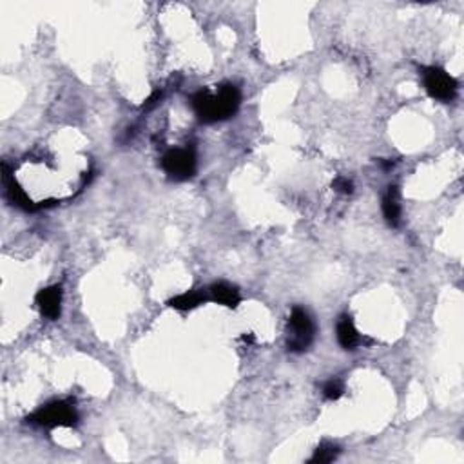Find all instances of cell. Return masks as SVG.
<instances>
[{
    "label": "cell",
    "instance_id": "cell-6",
    "mask_svg": "<svg viewBox=\"0 0 464 464\" xmlns=\"http://www.w3.org/2000/svg\"><path fill=\"white\" fill-rule=\"evenodd\" d=\"M35 303L40 309L44 318L51 319V321L59 319L60 314H62V289L59 285L42 289L35 297Z\"/></svg>",
    "mask_w": 464,
    "mask_h": 464
},
{
    "label": "cell",
    "instance_id": "cell-4",
    "mask_svg": "<svg viewBox=\"0 0 464 464\" xmlns=\"http://www.w3.org/2000/svg\"><path fill=\"white\" fill-rule=\"evenodd\" d=\"M314 334H316V326L309 312L302 307H294L289 318V341H287L289 350L305 352L314 341Z\"/></svg>",
    "mask_w": 464,
    "mask_h": 464
},
{
    "label": "cell",
    "instance_id": "cell-12",
    "mask_svg": "<svg viewBox=\"0 0 464 464\" xmlns=\"http://www.w3.org/2000/svg\"><path fill=\"white\" fill-rule=\"evenodd\" d=\"M343 393H345V386L339 379L326 381L325 386H323V395H325V399H328V401H338Z\"/></svg>",
    "mask_w": 464,
    "mask_h": 464
},
{
    "label": "cell",
    "instance_id": "cell-8",
    "mask_svg": "<svg viewBox=\"0 0 464 464\" xmlns=\"http://www.w3.org/2000/svg\"><path fill=\"white\" fill-rule=\"evenodd\" d=\"M338 341L345 350H356L361 343V335L350 316H341L338 321Z\"/></svg>",
    "mask_w": 464,
    "mask_h": 464
},
{
    "label": "cell",
    "instance_id": "cell-10",
    "mask_svg": "<svg viewBox=\"0 0 464 464\" xmlns=\"http://www.w3.org/2000/svg\"><path fill=\"white\" fill-rule=\"evenodd\" d=\"M207 296L203 290H191V292H184L180 296L172 297L169 305L176 310H193L200 307L201 303L206 302Z\"/></svg>",
    "mask_w": 464,
    "mask_h": 464
},
{
    "label": "cell",
    "instance_id": "cell-5",
    "mask_svg": "<svg viewBox=\"0 0 464 464\" xmlns=\"http://www.w3.org/2000/svg\"><path fill=\"white\" fill-rule=\"evenodd\" d=\"M422 82H424L427 93L434 100L452 102L457 97V89H459L457 80L441 67H422Z\"/></svg>",
    "mask_w": 464,
    "mask_h": 464
},
{
    "label": "cell",
    "instance_id": "cell-1",
    "mask_svg": "<svg viewBox=\"0 0 464 464\" xmlns=\"http://www.w3.org/2000/svg\"><path fill=\"white\" fill-rule=\"evenodd\" d=\"M239 104H242V93L232 84H223L216 95L209 89H201L193 97L194 113L203 124L229 120L236 114Z\"/></svg>",
    "mask_w": 464,
    "mask_h": 464
},
{
    "label": "cell",
    "instance_id": "cell-14",
    "mask_svg": "<svg viewBox=\"0 0 464 464\" xmlns=\"http://www.w3.org/2000/svg\"><path fill=\"white\" fill-rule=\"evenodd\" d=\"M160 97H162V93L160 91H156V93H153V97L149 98V100H147V104L143 105V109H151V107H155L156 104H158V100H160Z\"/></svg>",
    "mask_w": 464,
    "mask_h": 464
},
{
    "label": "cell",
    "instance_id": "cell-7",
    "mask_svg": "<svg viewBox=\"0 0 464 464\" xmlns=\"http://www.w3.org/2000/svg\"><path fill=\"white\" fill-rule=\"evenodd\" d=\"M209 294L214 302L220 303V305L229 307V309H236V307L239 305V302H242L238 287L227 283V281H218V283L210 285Z\"/></svg>",
    "mask_w": 464,
    "mask_h": 464
},
{
    "label": "cell",
    "instance_id": "cell-9",
    "mask_svg": "<svg viewBox=\"0 0 464 464\" xmlns=\"http://www.w3.org/2000/svg\"><path fill=\"white\" fill-rule=\"evenodd\" d=\"M383 216L388 222V225L399 227L401 223V203H399V189L395 185H390L383 196Z\"/></svg>",
    "mask_w": 464,
    "mask_h": 464
},
{
    "label": "cell",
    "instance_id": "cell-11",
    "mask_svg": "<svg viewBox=\"0 0 464 464\" xmlns=\"http://www.w3.org/2000/svg\"><path fill=\"white\" fill-rule=\"evenodd\" d=\"M338 456H339V446H335V444L332 443H321L316 450H314V456L310 457V463H316V464L332 463V460L338 459Z\"/></svg>",
    "mask_w": 464,
    "mask_h": 464
},
{
    "label": "cell",
    "instance_id": "cell-13",
    "mask_svg": "<svg viewBox=\"0 0 464 464\" xmlns=\"http://www.w3.org/2000/svg\"><path fill=\"white\" fill-rule=\"evenodd\" d=\"M334 189L341 194H352V191H354V184H352L348 178L339 176V178H335V182H334Z\"/></svg>",
    "mask_w": 464,
    "mask_h": 464
},
{
    "label": "cell",
    "instance_id": "cell-3",
    "mask_svg": "<svg viewBox=\"0 0 464 464\" xmlns=\"http://www.w3.org/2000/svg\"><path fill=\"white\" fill-rule=\"evenodd\" d=\"M163 171L174 182H185L196 174V153L193 147H176L169 149L162 158Z\"/></svg>",
    "mask_w": 464,
    "mask_h": 464
},
{
    "label": "cell",
    "instance_id": "cell-2",
    "mask_svg": "<svg viewBox=\"0 0 464 464\" xmlns=\"http://www.w3.org/2000/svg\"><path fill=\"white\" fill-rule=\"evenodd\" d=\"M28 421L44 428L76 427L78 414H76V408L71 403L54 401L42 406V408H38L35 414H31L30 417H28Z\"/></svg>",
    "mask_w": 464,
    "mask_h": 464
}]
</instances>
